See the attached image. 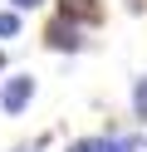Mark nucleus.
<instances>
[{"instance_id": "1", "label": "nucleus", "mask_w": 147, "mask_h": 152, "mask_svg": "<svg viewBox=\"0 0 147 152\" xmlns=\"http://www.w3.org/2000/svg\"><path fill=\"white\" fill-rule=\"evenodd\" d=\"M44 44L49 49H59V54H78L83 49V25H74V20H49V30H44Z\"/></svg>"}, {"instance_id": "2", "label": "nucleus", "mask_w": 147, "mask_h": 152, "mask_svg": "<svg viewBox=\"0 0 147 152\" xmlns=\"http://www.w3.org/2000/svg\"><path fill=\"white\" fill-rule=\"evenodd\" d=\"M29 98H34V79H29V74L5 79V88H0V108H5L10 118H20V113L29 108Z\"/></svg>"}, {"instance_id": "3", "label": "nucleus", "mask_w": 147, "mask_h": 152, "mask_svg": "<svg viewBox=\"0 0 147 152\" xmlns=\"http://www.w3.org/2000/svg\"><path fill=\"white\" fill-rule=\"evenodd\" d=\"M59 15L74 20V25H98L103 20V5L98 0H59Z\"/></svg>"}, {"instance_id": "4", "label": "nucleus", "mask_w": 147, "mask_h": 152, "mask_svg": "<svg viewBox=\"0 0 147 152\" xmlns=\"http://www.w3.org/2000/svg\"><path fill=\"white\" fill-rule=\"evenodd\" d=\"M132 118L147 123V74H137V83H132Z\"/></svg>"}, {"instance_id": "5", "label": "nucleus", "mask_w": 147, "mask_h": 152, "mask_svg": "<svg viewBox=\"0 0 147 152\" xmlns=\"http://www.w3.org/2000/svg\"><path fill=\"white\" fill-rule=\"evenodd\" d=\"M137 147H142L137 137H118V132H108V137H103V152H137Z\"/></svg>"}, {"instance_id": "6", "label": "nucleus", "mask_w": 147, "mask_h": 152, "mask_svg": "<svg viewBox=\"0 0 147 152\" xmlns=\"http://www.w3.org/2000/svg\"><path fill=\"white\" fill-rule=\"evenodd\" d=\"M15 34H20V15H0V39H15Z\"/></svg>"}, {"instance_id": "7", "label": "nucleus", "mask_w": 147, "mask_h": 152, "mask_svg": "<svg viewBox=\"0 0 147 152\" xmlns=\"http://www.w3.org/2000/svg\"><path fill=\"white\" fill-rule=\"evenodd\" d=\"M69 152H103V137H78Z\"/></svg>"}, {"instance_id": "8", "label": "nucleus", "mask_w": 147, "mask_h": 152, "mask_svg": "<svg viewBox=\"0 0 147 152\" xmlns=\"http://www.w3.org/2000/svg\"><path fill=\"white\" fill-rule=\"evenodd\" d=\"M15 10H34V5H44V0H10Z\"/></svg>"}, {"instance_id": "9", "label": "nucleus", "mask_w": 147, "mask_h": 152, "mask_svg": "<svg viewBox=\"0 0 147 152\" xmlns=\"http://www.w3.org/2000/svg\"><path fill=\"white\" fill-rule=\"evenodd\" d=\"M15 152H39V147H15Z\"/></svg>"}, {"instance_id": "10", "label": "nucleus", "mask_w": 147, "mask_h": 152, "mask_svg": "<svg viewBox=\"0 0 147 152\" xmlns=\"http://www.w3.org/2000/svg\"><path fill=\"white\" fill-rule=\"evenodd\" d=\"M0 64H5V54H0Z\"/></svg>"}]
</instances>
